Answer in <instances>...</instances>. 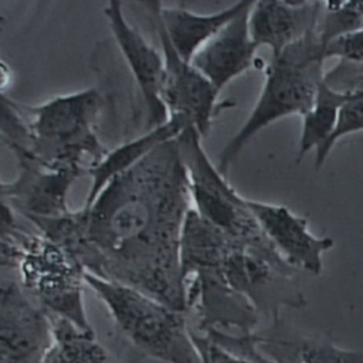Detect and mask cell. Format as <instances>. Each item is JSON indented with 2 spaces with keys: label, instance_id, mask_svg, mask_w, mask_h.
<instances>
[{
  "label": "cell",
  "instance_id": "19",
  "mask_svg": "<svg viewBox=\"0 0 363 363\" xmlns=\"http://www.w3.org/2000/svg\"><path fill=\"white\" fill-rule=\"evenodd\" d=\"M52 319L55 343L45 363H113L94 330H82L64 319Z\"/></svg>",
  "mask_w": 363,
  "mask_h": 363
},
{
  "label": "cell",
  "instance_id": "8",
  "mask_svg": "<svg viewBox=\"0 0 363 363\" xmlns=\"http://www.w3.org/2000/svg\"><path fill=\"white\" fill-rule=\"evenodd\" d=\"M0 271V363H45L55 343L54 319L26 292L14 269Z\"/></svg>",
  "mask_w": 363,
  "mask_h": 363
},
{
  "label": "cell",
  "instance_id": "23",
  "mask_svg": "<svg viewBox=\"0 0 363 363\" xmlns=\"http://www.w3.org/2000/svg\"><path fill=\"white\" fill-rule=\"evenodd\" d=\"M322 3H325L328 11H337L340 10L343 6H346L350 0H320Z\"/></svg>",
  "mask_w": 363,
  "mask_h": 363
},
{
  "label": "cell",
  "instance_id": "22",
  "mask_svg": "<svg viewBox=\"0 0 363 363\" xmlns=\"http://www.w3.org/2000/svg\"><path fill=\"white\" fill-rule=\"evenodd\" d=\"M193 339L199 350L201 363H251L237 356L235 353L227 350L207 335L193 332Z\"/></svg>",
  "mask_w": 363,
  "mask_h": 363
},
{
  "label": "cell",
  "instance_id": "13",
  "mask_svg": "<svg viewBox=\"0 0 363 363\" xmlns=\"http://www.w3.org/2000/svg\"><path fill=\"white\" fill-rule=\"evenodd\" d=\"M251 363H363V352L347 350L332 340L303 335L279 326L267 333L254 332L242 349Z\"/></svg>",
  "mask_w": 363,
  "mask_h": 363
},
{
  "label": "cell",
  "instance_id": "16",
  "mask_svg": "<svg viewBox=\"0 0 363 363\" xmlns=\"http://www.w3.org/2000/svg\"><path fill=\"white\" fill-rule=\"evenodd\" d=\"M190 125L191 123L184 116L170 115L163 123L149 128V130L138 138L108 150V153L96 164L88 169L91 186L85 197L84 207L91 206L113 179L133 169L163 143L177 139Z\"/></svg>",
  "mask_w": 363,
  "mask_h": 363
},
{
  "label": "cell",
  "instance_id": "24",
  "mask_svg": "<svg viewBox=\"0 0 363 363\" xmlns=\"http://www.w3.org/2000/svg\"><path fill=\"white\" fill-rule=\"evenodd\" d=\"M284 1H286V3H289L292 6H305V4L309 3L308 0H284Z\"/></svg>",
  "mask_w": 363,
  "mask_h": 363
},
{
  "label": "cell",
  "instance_id": "14",
  "mask_svg": "<svg viewBox=\"0 0 363 363\" xmlns=\"http://www.w3.org/2000/svg\"><path fill=\"white\" fill-rule=\"evenodd\" d=\"M250 9L235 16L193 57V65L218 91L257 64V43L248 26Z\"/></svg>",
  "mask_w": 363,
  "mask_h": 363
},
{
  "label": "cell",
  "instance_id": "9",
  "mask_svg": "<svg viewBox=\"0 0 363 363\" xmlns=\"http://www.w3.org/2000/svg\"><path fill=\"white\" fill-rule=\"evenodd\" d=\"M187 312L197 319V332L211 330L250 335L257 332L261 313L254 303L237 292L218 267L196 269L184 277Z\"/></svg>",
  "mask_w": 363,
  "mask_h": 363
},
{
  "label": "cell",
  "instance_id": "1",
  "mask_svg": "<svg viewBox=\"0 0 363 363\" xmlns=\"http://www.w3.org/2000/svg\"><path fill=\"white\" fill-rule=\"evenodd\" d=\"M191 208L177 139L113 179L88 207L31 224L96 277L186 311L180 240Z\"/></svg>",
  "mask_w": 363,
  "mask_h": 363
},
{
  "label": "cell",
  "instance_id": "4",
  "mask_svg": "<svg viewBox=\"0 0 363 363\" xmlns=\"http://www.w3.org/2000/svg\"><path fill=\"white\" fill-rule=\"evenodd\" d=\"M325 60L318 30L291 44L279 55L271 57L264 67V84L251 112L220 153L217 167L224 176L261 130L279 119L302 116L309 111L325 78Z\"/></svg>",
  "mask_w": 363,
  "mask_h": 363
},
{
  "label": "cell",
  "instance_id": "2",
  "mask_svg": "<svg viewBox=\"0 0 363 363\" xmlns=\"http://www.w3.org/2000/svg\"><path fill=\"white\" fill-rule=\"evenodd\" d=\"M102 105L96 88L52 96L38 105L3 96L1 136L13 153L45 167L88 173L108 153L96 133Z\"/></svg>",
  "mask_w": 363,
  "mask_h": 363
},
{
  "label": "cell",
  "instance_id": "20",
  "mask_svg": "<svg viewBox=\"0 0 363 363\" xmlns=\"http://www.w3.org/2000/svg\"><path fill=\"white\" fill-rule=\"evenodd\" d=\"M363 130V89L349 91L340 106L337 123L329 140L315 152V167L320 169L330 155L333 146L345 136Z\"/></svg>",
  "mask_w": 363,
  "mask_h": 363
},
{
  "label": "cell",
  "instance_id": "7",
  "mask_svg": "<svg viewBox=\"0 0 363 363\" xmlns=\"http://www.w3.org/2000/svg\"><path fill=\"white\" fill-rule=\"evenodd\" d=\"M139 1L142 3L162 47L160 52L164 69L163 102L169 116H184L197 132L206 138L220 108H223L225 102L218 104L220 91L216 89L193 62L186 60L173 45L162 21V0Z\"/></svg>",
  "mask_w": 363,
  "mask_h": 363
},
{
  "label": "cell",
  "instance_id": "17",
  "mask_svg": "<svg viewBox=\"0 0 363 363\" xmlns=\"http://www.w3.org/2000/svg\"><path fill=\"white\" fill-rule=\"evenodd\" d=\"M255 0H237L228 7L201 14L183 7H162V21L177 51L189 61L223 30L235 16L247 10Z\"/></svg>",
  "mask_w": 363,
  "mask_h": 363
},
{
  "label": "cell",
  "instance_id": "6",
  "mask_svg": "<svg viewBox=\"0 0 363 363\" xmlns=\"http://www.w3.org/2000/svg\"><path fill=\"white\" fill-rule=\"evenodd\" d=\"M201 139L203 136L191 125L177 138L193 210L235 241L268 244L269 241L255 221L247 199L210 160Z\"/></svg>",
  "mask_w": 363,
  "mask_h": 363
},
{
  "label": "cell",
  "instance_id": "10",
  "mask_svg": "<svg viewBox=\"0 0 363 363\" xmlns=\"http://www.w3.org/2000/svg\"><path fill=\"white\" fill-rule=\"evenodd\" d=\"M18 172L9 182H1L3 206L26 221L58 218L69 214L68 194L74 182L85 174L77 169H50L37 160L14 153Z\"/></svg>",
  "mask_w": 363,
  "mask_h": 363
},
{
  "label": "cell",
  "instance_id": "15",
  "mask_svg": "<svg viewBox=\"0 0 363 363\" xmlns=\"http://www.w3.org/2000/svg\"><path fill=\"white\" fill-rule=\"evenodd\" d=\"M319 3L292 6L284 0H255L250 9L248 26L258 47L271 50V57L279 55L319 26Z\"/></svg>",
  "mask_w": 363,
  "mask_h": 363
},
{
  "label": "cell",
  "instance_id": "11",
  "mask_svg": "<svg viewBox=\"0 0 363 363\" xmlns=\"http://www.w3.org/2000/svg\"><path fill=\"white\" fill-rule=\"evenodd\" d=\"M104 14L115 43L133 75L147 111V126L153 128L169 119L163 102V57L125 18L122 0H106Z\"/></svg>",
  "mask_w": 363,
  "mask_h": 363
},
{
  "label": "cell",
  "instance_id": "3",
  "mask_svg": "<svg viewBox=\"0 0 363 363\" xmlns=\"http://www.w3.org/2000/svg\"><path fill=\"white\" fill-rule=\"evenodd\" d=\"M0 268L14 269L26 292L52 318L64 319L82 330H92L84 303L85 268L67 248L34 225L24 227L6 206Z\"/></svg>",
  "mask_w": 363,
  "mask_h": 363
},
{
  "label": "cell",
  "instance_id": "5",
  "mask_svg": "<svg viewBox=\"0 0 363 363\" xmlns=\"http://www.w3.org/2000/svg\"><path fill=\"white\" fill-rule=\"evenodd\" d=\"M85 282L138 353L163 363H201L186 311L91 272H85Z\"/></svg>",
  "mask_w": 363,
  "mask_h": 363
},
{
  "label": "cell",
  "instance_id": "12",
  "mask_svg": "<svg viewBox=\"0 0 363 363\" xmlns=\"http://www.w3.org/2000/svg\"><path fill=\"white\" fill-rule=\"evenodd\" d=\"M248 207L281 258L294 269L319 275L323 268V254L333 248L330 237H318L308 220L285 206L247 199Z\"/></svg>",
  "mask_w": 363,
  "mask_h": 363
},
{
  "label": "cell",
  "instance_id": "21",
  "mask_svg": "<svg viewBox=\"0 0 363 363\" xmlns=\"http://www.w3.org/2000/svg\"><path fill=\"white\" fill-rule=\"evenodd\" d=\"M325 58H337L342 62L363 65V27L340 34L323 45Z\"/></svg>",
  "mask_w": 363,
  "mask_h": 363
},
{
  "label": "cell",
  "instance_id": "18",
  "mask_svg": "<svg viewBox=\"0 0 363 363\" xmlns=\"http://www.w3.org/2000/svg\"><path fill=\"white\" fill-rule=\"evenodd\" d=\"M347 94L349 92L346 91L333 88L323 78L312 106L301 116L302 126L298 142V162L311 150L316 152L329 140L336 128L339 111L347 98Z\"/></svg>",
  "mask_w": 363,
  "mask_h": 363
}]
</instances>
